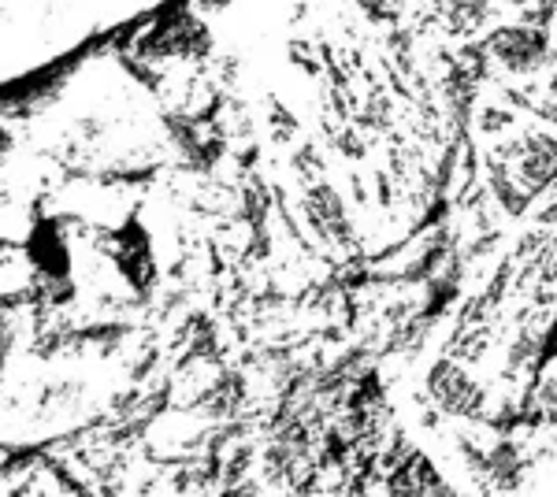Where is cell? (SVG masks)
<instances>
[{
  "instance_id": "1",
  "label": "cell",
  "mask_w": 557,
  "mask_h": 497,
  "mask_svg": "<svg viewBox=\"0 0 557 497\" xmlns=\"http://www.w3.org/2000/svg\"><path fill=\"white\" fill-rule=\"evenodd\" d=\"M509 157L517 164V183L532 194H543L546 186L557 183V138L550 131H528L509 146Z\"/></svg>"
},
{
  "instance_id": "2",
  "label": "cell",
  "mask_w": 557,
  "mask_h": 497,
  "mask_svg": "<svg viewBox=\"0 0 557 497\" xmlns=\"http://www.w3.org/2000/svg\"><path fill=\"white\" fill-rule=\"evenodd\" d=\"M428 394L438 409L450 412V415H480L483 401H487V397H483V386L475 383L461 364H454V360H438V364L431 368Z\"/></svg>"
},
{
  "instance_id": "3",
  "label": "cell",
  "mask_w": 557,
  "mask_h": 497,
  "mask_svg": "<svg viewBox=\"0 0 557 497\" xmlns=\"http://www.w3.org/2000/svg\"><path fill=\"white\" fill-rule=\"evenodd\" d=\"M491 57L502 63V67L509 71H535L539 63L546 60V52H550V45L539 30L532 26H502V30L491 34L487 41Z\"/></svg>"
},
{
  "instance_id": "4",
  "label": "cell",
  "mask_w": 557,
  "mask_h": 497,
  "mask_svg": "<svg viewBox=\"0 0 557 497\" xmlns=\"http://www.w3.org/2000/svg\"><path fill=\"white\" fill-rule=\"evenodd\" d=\"M305 212H309V223L317 227L320 238L327 241H349L354 238V223H349L346 201L335 186H317L305 201Z\"/></svg>"
},
{
  "instance_id": "5",
  "label": "cell",
  "mask_w": 557,
  "mask_h": 497,
  "mask_svg": "<svg viewBox=\"0 0 557 497\" xmlns=\"http://www.w3.org/2000/svg\"><path fill=\"white\" fill-rule=\"evenodd\" d=\"M472 460L483 468V475H487L498 490H517L520 486L524 460H520V449L513 442H498V446H491L487 453H472Z\"/></svg>"
},
{
  "instance_id": "6",
  "label": "cell",
  "mask_w": 557,
  "mask_h": 497,
  "mask_svg": "<svg viewBox=\"0 0 557 497\" xmlns=\"http://www.w3.org/2000/svg\"><path fill=\"white\" fill-rule=\"evenodd\" d=\"M152 41L157 45H149V49H157V52H194V49H205V30L194 20L178 15V20H172L168 26H160V34Z\"/></svg>"
},
{
  "instance_id": "7",
  "label": "cell",
  "mask_w": 557,
  "mask_h": 497,
  "mask_svg": "<svg viewBox=\"0 0 557 497\" xmlns=\"http://www.w3.org/2000/svg\"><path fill=\"white\" fill-rule=\"evenodd\" d=\"M491 189L494 197H498L502 204H506V212H524L528 208V189L517 183V175H509L506 167H494L491 171Z\"/></svg>"
},
{
  "instance_id": "8",
  "label": "cell",
  "mask_w": 557,
  "mask_h": 497,
  "mask_svg": "<svg viewBox=\"0 0 557 497\" xmlns=\"http://www.w3.org/2000/svg\"><path fill=\"white\" fill-rule=\"evenodd\" d=\"M535 401L543 412H557V375H546L535 390Z\"/></svg>"
},
{
  "instance_id": "9",
  "label": "cell",
  "mask_w": 557,
  "mask_h": 497,
  "mask_svg": "<svg viewBox=\"0 0 557 497\" xmlns=\"http://www.w3.org/2000/svg\"><path fill=\"white\" fill-rule=\"evenodd\" d=\"M532 357H535V338H520L517 346H513V352H509V364H513V368H517V364L524 368Z\"/></svg>"
},
{
  "instance_id": "10",
  "label": "cell",
  "mask_w": 557,
  "mask_h": 497,
  "mask_svg": "<svg viewBox=\"0 0 557 497\" xmlns=\"http://www.w3.org/2000/svg\"><path fill=\"white\" fill-rule=\"evenodd\" d=\"M223 497H257V486L253 483H238V486H227Z\"/></svg>"
}]
</instances>
